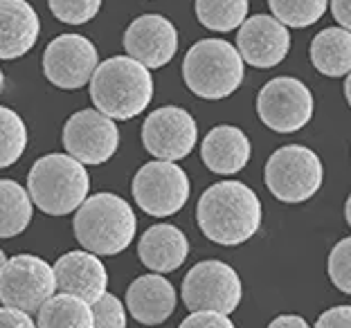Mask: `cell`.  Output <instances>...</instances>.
I'll return each mask as SVG.
<instances>
[{"mask_svg":"<svg viewBox=\"0 0 351 328\" xmlns=\"http://www.w3.org/2000/svg\"><path fill=\"white\" fill-rule=\"evenodd\" d=\"M196 220L217 245H241L259 231L261 203L254 191L237 180L212 185L198 200Z\"/></svg>","mask_w":351,"mask_h":328,"instance_id":"cell-1","label":"cell"},{"mask_svg":"<svg viewBox=\"0 0 351 328\" xmlns=\"http://www.w3.org/2000/svg\"><path fill=\"white\" fill-rule=\"evenodd\" d=\"M95 108L110 119H133L142 115L154 99L151 70L131 57L101 61L90 79Z\"/></svg>","mask_w":351,"mask_h":328,"instance_id":"cell-2","label":"cell"},{"mask_svg":"<svg viewBox=\"0 0 351 328\" xmlns=\"http://www.w3.org/2000/svg\"><path fill=\"white\" fill-rule=\"evenodd\" d=\"M75 236L88 252L113 257L133 243L138 218L133 207L115 194H95L84 200L73 220Z\"/></svg>","mask_w":351,"mask_h":328,"instance_id":"cell-3","label":"cell"},{"mask_svg":"<svg viewBox=\"0 0 351 328\" xmlns=\"http://www.w3.org/2000/svg\"><path fill=\"white\" fill-rule=\"evenodd\" d=\"M88 189H90V175L86 166L68 153L38 157L27 175L32 203L50 216L77 212L88 198Z\"/></svg>","mask_w":351,"mask_h":328,"instance_id":"cell-4","label":"cell"},{"mask_svg":"<svg viewBox=\"0 0 351 328\" xmlns=\"http://www.w3.org/2000/svg\"><path fill=\"white\" fill-rule=\"evenodd\" d=\"M243 59L223 38H203L194 43L182 61V79L201 99H226L243 81Z\"/></svg>","mask_w":351,"mask_h":328,"instance_id":"cell-5","label":"cell"},{"mask_svg":"<svg viewBox=\"0 0 351 328\" xmlns=\"http://www.w3.org/2000/svg\"><path fill=\"white\" fill-rule=\"evenodd\" d=\"M263 180L277 200L298 205L320 191L324 182V166L315 151L302 144H289L268 157Z\"/></svg>","mask_w":351,"mask_h":328,"instance_id":"cell-6","label":"cell"},{"mask_svg":"<svg viewBox=\"0 0 351 328\" xmlns=\"http://www.w3.org/2000/svg\"><path fill=\"white\" fill-rule=\"evenodd\" d=\"M57 292L54 268L34 254H16L0 270V301L23 313H38Z\"/></svg>","mask_w":351,"mask_h":328,"instance_id":"cell-7","label":"cell"},{"mask_svg":"<svg viewBox=\"0 0 351 328\" xmlns=\"http://www.w3.org/2000/svg\"><path fill=\"white\" fill-rule=\"evenodd\" d=\"M243 286L237 270L223 261H201L182 281V301L191 313H234Z\"/></svg>","mask_w":351,"mask_h":328,"instance_id":"cell-8","label":"cell"},{"mask_svg":"<svg viewBox=\"0 0 351 328\" xmlns=\"http://www.w3.org/2000/svg\"><path fill=\"white\" fill-rule=\"evenodd\" d=\"M313 94L295 77H275L259 90V119L275 133H298L313 117Z\"/></svg>","mask_w":351,"mask_h":328,"instance_id":"cell-9","label":"cell"},{"mask_svg":"<svg viewBox=\"0 0 351 328\" xmlns=\"http://www.w3.org/2000/svg\"><path fill=\"white\" fill-rule=\"evenodd\" d=\"M133 198L142 212L156 218L178 214L189 200V178L176 162L154 160L133 178Z\"/></svg>","mask_w":351,"mask_h":328,"instance_id":"cell-10","label":"cell"},{"mask_svg":"<svg viewBox=\"0 0 351 328\" xmlns=\"http://www.w3.org/2000/svg\"><path fill=\"white\" fill-rule=\"evenodd\" d=\"M63 147L68 155L82 164H104L117 153L119 131L115 119L97 108L79 110L63 126Z\"/></svg>","mask_w":351,"mask_h":328,"instance_id":"cell-11","label":"cell"},{"mask_svg":"<svg viewBox=\"0 0 351 328\" xmlns=\"http://www.w3.org/2000/svg\"><path fill=\"white\" fill-rule=\"evenodd\" d=\"M97 66V47L82 34H61L47 43L43 52L45 79L63 90H77L90 84Z\"/></svg>","mask_w":351,"mask_h":328,"instance_id":"cell-12","label":"cell"},{"mask_svg":"<svg viewBox=\"0 0 351 328\" xmlns=\"http://www.w3.org/2000/svg\"><path fill=\"white\" fill-rule=\"evenodd\" d=\"M198 126L185 108L162 106L142 124V144L156 160L178 162L196 147Z\"/></svg>","mask_w":351,"mask_h":328,"instance_id":"cell-13","label":"cell"},{"mask_svg":"<svg viewBox=\"0 0 351 328\" xmlns=\"http://www.w3.org/2000/svg\"><path fill=\"white\" fill-rule=\"evenodd\" d=\"M124 50L149 70L162 68L178 52V31L160 14L138 16L124 31Z\"/></svg>","mask_w":351,"mask_h":328,"instance_id":"cell-14","label":"cell"},{"mask_svg":"<svg viewBox=\"0 0 351 328\" xmlns=\"http://www.w3.org/2000/svg\"><path fill=\"white\" fill-rule=\"evenodd\" d=\"M237 50L243 63H250L252 68H275L289 57L291 31L275 16L257 14L252 18H245L239 27Z\"/></svg>","mask_w":351,"mask_h":328,"instance_id":"cell-15","label":"cell"},{"mask_svg":"<svg viewBox=\"0 0 351 328\" xmlns=\"http://www.w3.org/2000/svg\"><path fill=\"white\" fill-rule=\"evenodd\" d=\"M54 279H57V290L63 294H73L88 301L93 306L106 294L108 272L97 254L88 250L68 252L54 263Z\"/></svg>","mask_w":351,"mask_h":328,"instance_id":"cell-16","label":"cell"},{"mask_svg":"<svg viewBox=\"0 0 351 328\" xmlns=\"http://www.w3.org/2000/svg\"><path fill=\"white\" fill-rule=\"evenodd\" d=\"M41 21L27 0H0V59H21L36 45Z\"/></svg>","mask_w":351,"mask_h":328,"instance_id":"cell-17","label":"cell"},{"mask_svg":"<svg viewBox=\"0 0 351 328\" xmlns=\"http://www.w3.org/2000/svg\"><path fill=\"white\" fill-rule=\"evenodd\" d=\"M176 288L162 275H142L126 290V308L145 326L167 322L176 310Z\"/></svg>","mask_w":351,"mask_h":328,"instance_id":"cell-18","label":"cell"},{"mask_svg":"<svg viewBox=\"0 0 351 328\" xmlns=\"http://www.w3.org/2000/svg\"><path fill=\"white\" fill-rule=\"evenodd\" d=\"M140 261L156 275L178 270L189 257V241L182 231L169 225V223H158L151 225L142 234L138 243Z\"/></svg>","mask_w":351,"mask_h":328,"instance_id":"cell-19","label":"cell"},{"mask_svg":"<svg viewBox=\"0 0 351 328\" xmlns=\"http://www.w3.org/2000/svg\"><path fill=\"white\" fill-rule=\"evenodd\" d=\"M250 153L252 149L248 135L237 126L228 124L212 129L201 144V157L205 166L221 175H234L245 169Z\"/></svg>","mask_w":351,"mask_h":328,"instance_id":"cell-20","label":"cell"},{"mask_svg":"<svg viewBox=\"0 0 351 328\" xmlns=\"http://www.w3.org/2000/svg\"><path fill=\"white\" fill-rule=\"evenodd\" d=\"M311 63L324 77H347L351 72V31L326 27L311 41Z\"/></svg>","mask_w":351,"mask_h":328,"instance_id":"cell-21","label":"cell"},{"mask_svg":"<svg viewBox=\"0 0 351 328\" xmlns=\"http://www.w3.org/2000/svg\"><path fill=\"white\" fill-rule=\"evenodd\" d=\"M36 328H93V306L73 294H54L36 313Z\"/></svg>","mask_w":351,"mask_h":328,"instance_id":"cell-22","label":"cell"},{"mask_svg":"<svg viewBox=\"0 0 351 328\" xmlns=\"http://www.w3.org/2000/svg\"><path fill=\"white\" fill-rule=\"evenodd\" d=\"M34 203L29 191L16 180H0V238H12L25 231L32 223Z\"/></svg>","mask_w":351,"mask_h":328,"instance_id":"cell-23","label":"cell"},{"mask_svg":"<svg viewBox=\"0 0 351 328\" xmlns=\"http://www.w3.org/2000/svg\"><path fill=\"white\" fill-rule=\"evenodd\" d=\"M196 16L212 31H232L248 16V0H196Z\"/></svg>","mask_w":351,"mask_h":328,"instance_id":"cell-24","label":"cell"},{"mask_svg":"<svg viewBox=\"0 0 351 328\" xmlns=\"http://www.w3.org/2000/svg\"><path fill=\"white\" fill-rule=\"evenodd\" d=\"M27 149V126L16 110L0 106V169L16 164Z\"/></svg>","mask_w":351,"mask_h":328,"instance_id":"cell-25","label":"cell"},{"mask_svg":"<svg viewBox=\"0 0 351 328\" xmlns=\"http://www.w3.org/2000/svg\"><path fill=\"white\" fill-rule=\"evenodd\" d=\"M275 18L286 27H311L322 18L329 0H268Z\"/></svg>","mask_w":351,"mask_h":328,"instance_id":"cell-26","label":"cell"},{"mask_svg":"<svg viewBox=\"0 0 351 328\" xmlns=\"http://www.w3.org/2000/svg\"><path fill=\"white\" fill-rule=\"evenodd\" d=\"M54 18L66 25H84L101 10V0H47Z\"/></svg>","mask_w":351,"mask_h":328,"instance_id":"cell-27","label":"cell"},{"mask_svg":"<svg viewBox=\"0 0 351 328\" xmlns=\"http://www.w3.org/2000/svg\"><path fill=\"white\" fill-rule=\"evenodd\" d=\"M329 277L340 292L351 294V236L342 238L329 254Z\"/></svg>","mask_w":351,"mask_h":328,"instance_id":"cell-28","label":"cell"},{"mask_svg":"<svg viewBox=\"0 0 351 328\" xmlns=\"http://www.w3.org/2000/svg\"><path fill=\"white\" fill-rule=\"evenodd\" d=\"M93 328H126V308L115 294H104L93 303Z\"/></svg>","mask_w":351,"mask_h":328,"instance_id":"cell-29","label":"cell"},{"mask_svg":"<svg viewBox=\"0 0 351 328\" xmlns=\"http://www.w3.org/2000/svg\"><path fill=\"white\" fill-rule=\"evenodd\" d=\"M178 328H237L228 315L221 313H191L180 322Z\"/></svg>","mask_w":351,"mask_h":328,"instance_id":"cell-30","label":"cell"},{"mask_svg":"<svg viewBox=\"0 0 351 328\" xmlns=\"http://www.w3.org/2000/svg\"><path fill=\"white\" fill-rule=\"evenodd\" d=\"M315 328H351V306L329 308L315 322Z\"/></svg>","mask_w":351,"mask_h":328,"instance_id":"cell-31","label":"cell"},{"mask_svg":"<svg viewBox=\"0 0 351 328\" xmlns=\"http://www.w3.org/2000/svg\"><path fill=\"white\" fill-rule=\"evenodd\" d=\"M0 328H36V322L27 313L16 308H0Z\"/></svg>","mask_w":351,"mask_h":328,"instance_id":"cell-32","label":"cell"},{"mask_svg":"<svg viewBox=\"0 0 351 328\" xmlns=\"http://www.w3.org/2000/svg\"><path fill=\"white\" fill-rule=\"evenodd\" d=\"M331 14L342 29L351 31V0H331Z\"/></svg>","mask_w":351,"mask_h":328,"instance_id":"cell-33","label":"cell"},{"mask_svg":"<svg viewBox=\"0 0 351 328\" xmlns=\"http://www.w3.org/2000/svg\"><path fill=\"white\" fill-rule=\"evenodd\" d=\"M268 328H311L308 322L300 315H279L268 324Z\"/></svg>","mask_w":351,"mask_h":328,"instance_id":"cell-34","label":"cell"},{"mask_svg":"<svg viewBox=\"0 0 351 328\" xmlns=\"http://www.w3.org/2000/svg\"><path fill=\"white\" fill-rule=\"evenodd\" d=\"M345 97H347L349 106H351V72H349L347 79H345Z\"/></svg>","mask_w":351,"mask_h":328,"instance_id":"cell-35","label":"cell"},{"mask_svg":"<svg viewBox=\"0 0 351 328\" xmlns=\"http://www.w3.org/2000/svg\"><path fill=\"white\" fill-rule=\"evenodd\" d=\"M345 216H347V223H349V227H351V194H349L347 205H345Z\"/></svg>","mask_w":351,"mask_h":328,"instance_id":"cell-36","label":"cell"},{"mask_svg":"<svg viewBox=\"0 0 351 328\" xmlns=\"http://www.w3.org/2000/svg\"><path fill=\"white\" fill-rule=\"evenodd\" d=\"M5 263H7V257H5V252L0 250V270H3V266H5Z\"/></svg>","mask_w":351,"mask_h":328,"instance_id":"cell-37","label":"cell"},{"mask_svg":"<svg viewBox=\"0 0 351 328\" xmlns=\"http://www.w3.org/2000/svg\"><path fill=\"white\" fill-rule=\"evenodd\" d=\"M3 88H5V75H3V70H0V92H3Z\"/></svg>","mask_w":351,"mask_h":328,"instance_id":"cell-38","label":"cell"}]
</instances>
